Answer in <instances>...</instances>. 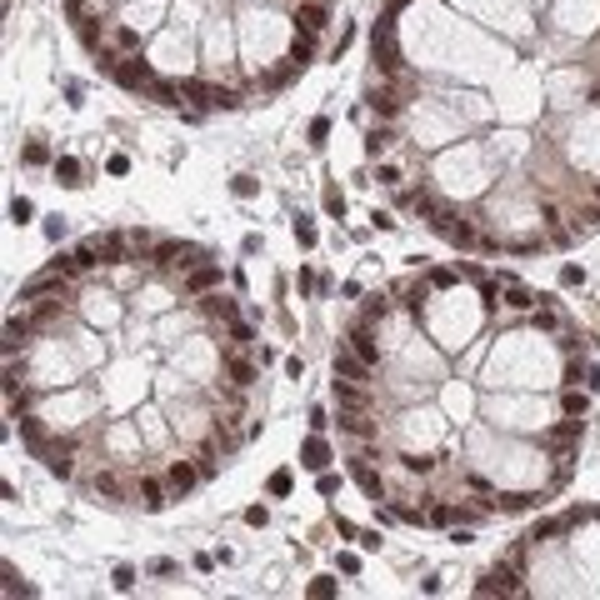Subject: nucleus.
I'll return each mask as SVG.
<instances>
[{
	"label": "nucleus",
	"instance_id": "obj_1",
	"mask_svg": "<svg viewBox=\"0 0 600 600\" xmlns=\"http://www.w3.org/2000/svg\"><path fill=\"white\" fill-rule=\"evenodd\" d=\"M431 230H435V235H445V241L456 245V250H470V245H480L476 225H470V221H460L456 210H445V205H440L435 216H431Z\"/></svg>",
	"mask_w": 600,
	"mask_h": 600
},
{
	"label": "nucleus",
	"instance_id": "obj_2",
	"mask_svg": "<svg viewBox=\"0 0 600 600\" xmlns=\"http://www.w3.org/2000/svg\"><path fill=\"white\" fill-rule=\"evenodd\" d=\"M185 95L200 105V111H241V91L230 85H200V80H185Z\"/></svg>",
	"mask_w": 600,
	"mask_h": 600
},
{
	"label": "nucleus",
	"instance_id": "obj_3",
	"mask_svg": "<svg viewBox=\"0 0 600 600\" xmlns=\"http://www.w3.org/2000/svg\"><path fill=\"white\" fill-rule=\"evenodd\" d=\"M200 261H205V250L190 245V241H156V250H150V265H180V270H190V265H200Z\"/></svg>",
	"mask_w": 600,
	"mask_h": 600
},
{
	"label": "nucleus",
	"instance_id": "obj_4",
	"mask_svg": "<svg viewBox=\"0 0 600 600\" xmlns=\"http://www.w3.org/2000/svg\"><path fill=\"white\" fill-rule=\"evenodd\" d=\"M476 595H525V585L516 581V570H510V565H490L476 581Z\"/></svg>",
	"mask_w": 600,
	"mask_h": 600
},
{
	"label": "nucleus",
	"instance_id": "obj_5",
	"mask_svg": "<svg viewBox=\"0 0 600 600\" xmlns=\"http://www.w3.org/2000/svg\"><path fill=\"white\" fill-rule=\"evenodd\" d=\"M115 80H120V85H131V91H140V85L150 91V85H156V71H150L135 50H125V55H120V66H115Z\"/></svg>",
	"mask_w": 600,
	"mask_h": 600
},
{
	"label": "nucleus",
	"instance_id": "obj_6",
	"mask_svg": "<svg viewBox=\"0 0 600 600\" xmlns=\"http://www.w3.org/2000/svg\"><path fill=\"white\" fill-rule=\"evenodd\" d=\"M40 460H46V470H50L55 480H71V476H75V440L46 445V456H40Z\"/></svg>",
	"mask_w": 600,
	"mask_h": 600
},
{
	"label": "nucleus",
	"instance_id": "obj_7",
	"mask_svg": "<svg viewBox=\"0 0 600 600\" xmlns=\"http://www.w3.org/2000/svg\"><path fill=\"white\" fill-rule=\"evenodd\" d=\"M180 285H185V295H196V300H200V295H210V290H221V265H210V261L190 265Z\"/></svg>",
	"mask_w": 600,
	"mask_h": 600
},
{
	"label": "nucleus",
	"instance_id": "obj_8",
	"mask_svg": "<svg viewBox=\"0 0 600 600\" xmlns=\"http://www.w3.org/2000/svg\"><path fill=\"white\" fill-rule=\"evenodd\" d=\"M225 371H230V385H235V391H245V385L261 380V366H255V360H245L241 346H225Z\"/></svg>",
	"mask_w": 600,
	"mask_h": 600
},
{
	"label": "nucleus",
	"instance_id": "obj_9",
	"mask_svg": "<svg viewBox=\"0 0 600 600\" xmlns=\"http://www.w3.org/2000/svg\"><path fill=\"white\" fill-rule=\"evenodd\" d=\"M135 496H140V510H145V516H160V510L170 505V485H165V480H156V476H140Z\"/></svg>",
	"mask_w": 600,
	"mask_h": 600
},
{
	"label": "nucleus",
	"instance_id": "obj_10",
	"mask_svg": "<svg viewBox=\"0 0 600 600\" xmlns=\"http://www.w3.org/2000/svg\"><path fill=\"white\" fill-rule=\"evenodd\" d=\"M326 26H330V10H326V0H300V6H295V30L320 35Z\"/></svg>",
	"mask_w": 600,
	"mask_h": 600
},
{
	"label": "nucleus",
	"instance_id": "obj_11",
	"mask_svg": "<svg viewBox=\"0 0 600 600\" xmlns=\"http://www.w3.org/2000/svg\"><path fill=\"white\" fill-rule=\"evenodd\" d=\"M335 405H340V411H371L375 395H371L360 380H340V375H335Z\"/></svg>",
	"mask_w": 600,
	"mask_h": 600
},
{
	"label": "nucleus",
	"instance_id": "obj_12",
	"mask_svg": "<svg viewBox=\"0 0 600 600\" xmlns=\"http://www.w3.org/2000/svg\"><path fill=\"white\" fill-rule=\"evenodd\" d=\"M350 350L360 360H371V366H380V340L371 330V320H355V326H350Z\"/></svg>",
	"mask_w": 600,
	"mask_h": 600
},
{
	"label": "nucleus",
	"instance_id": "obj_13",
	"mask_svg": "<svg viewBox=\"0 0 600 600\" xmlns=\"http://www.w3.org/2000/svg\"><path fill=\"white\" fill-rule=\"evenodd\" d=\"M375 66H380V75L400 71V50L391 46V20H380V30H375Z\"/></svg>",
	"mask_w": 600,
	"mask_h": 600
},
{
	"label": "nucleus",
	"instance_id": "obj_14",
	"mask_svg": "<svg viewBox=\"0 0 600 600\" xmlns=\"http://www.w3.org/2000/svg\"><path fill=\"white\" fill-rule=\"evenodd\" d=\"M340 435H350V440H371V435H380V425L371 420V411H340Z\"/></svg>",
	"mask_w": 600,
	"mask_h": 600
},
{
	"label": "nucleus",
	"instance_id": "obj_15",
	"mask_svg": "<svg viewBox=\"0 0 600 600\" xmlns=\"http://www.w3.org/2000/svg\"><path fill=\"white\" fill-rule=\"evenodd\" d=\"M371 371H375V366H371V360H360L350 346H346V350H335V375H340V380H360V385H366Z\"/></svg>",
	"mask_w": 600,
	"mask_h": 600
},
{
	"label": "nucleus",
	"instance_id": "obj_16",
	"mask_svg": "<svg viewBox=\"0 0 600 600\" xmlns=\"http://www.w3.org/2000/svg\"><path fill=\"white\" fill-rule=\"evenodd\" d=\"M196 480H200V465H190V460H176V465L165 470V485H170V496H176V500H180Z\"/></svg>",
	"mask_w": 600,
	"mask_h": 600
},
{
	"label": "nucleus",
	"instance_id": "obj_17",
	"mask_svg": "<svg viewBox=\"0 0 600 600\" xmlns=\"http://www.w3.org/2000/svg\"><path fill=\"white\" fill-rule=\"evenodd\" d=\"M300 465H306V470H326V465H330V445L320 440V431L300 445Z\"/></svg>",
	"mask_w": 600,
	"mask_h": 600
},
{
	"label": "nucleus",
	"instance_id": "obj_18",
	"mask_svg": "<svg viewBox=\"0 0 600 600\" xmlns=\"http://www.w3.org/2000/svg\"><path fill=\"white\" fill-rule=\"evenodd\" d=\"M125 245H131V235H95L100 265H120V261H125Z\"/></svg>",
	"mask_w": 600,
	"mask_h": 600
},
{
	"label": "nucleus",
	"instance_id": "obj_19",
	"mask_svg": "<svg viewBox=\"0 0 600 600\" xmlns=\"http://www.w3.org/2000/svg\"><path fill=\"white\" fill-rule=\"evenodd\" d=\"M30 330H35V320L10 315V320H6V355H15L20 346H26V340H30Z\"/></svg>",
	"mask_w": 600,
	"mask_h": 600
},
{
	"label": "nucleus",
	"instance_id": "obj_20",
	"mask_svg": "<svg viewBox=\"0 0 600 600\" xmlns=\"http://www.w3.org/2000/svg\"><path fill=\"white\" fill-rule=\"evenodd\" d=\"M200 310L230 326V320H235V300H230V295H221V290H210V295H200Z\"/></svg>",
	"mask_w": 600,
	"mask_h": 600
},
{
	"label": "nucleus",
	"instance_id": "obj_21",
	"mask_svg": "<svg viewBox=\"0 0 600 600\" xmlns=\"http://www.w3.org/2000/svg\"><path fill=\"white\" fill-rule=\"evenodd\" d=\"M400 105H405V100H400V95L391 91V85H380V91H371V111H375V115H385V120H391V115L400 111Z\"/></svg>",
	"mask_w": 600,
	"mask_h": 600
},
{
	"label": "nucleus",
	"instance_id": "obj_22",
	"mask_svg": "<svg viewBox=\"0 0 600 600\" xmlns=\"http://www.w3.org/2000/svg\"><path fill=\"white\" fill-rule=\"evenodd\" d=\"M535 505H541V496H521V490L516 496H496V510H505V516H525Z\"/></svg>",
	"mask_w": 600,
	"mask_h": 600
},
{
	"label": "nucleus",
	"instance_id": "obj_23",
	"mask_svg": "<svg viewBox=\"0 0 600 600\" xmlns=\"http://www.w3.org/2000/svg\"><path fill=\"white\" fill-rule=\"evenodd\" d=\"M221 456H225V450H221L216 440H210V445H200V450H196V465H200V480H210V476H216V470H221Z\"/></svg>",
	"mask_w": 600,
	"mask_h": 600
},
{
	"label": "nucleus",
	"instance_id": "obj_24",
	"mask_svg": "<svg viewBox=\"0 0 600 600\" xmlns=\"http://www.w3.org/2000/svg\"><path fill=\"white\" fill-rule=\"evenodd\" d=\"M150 95H156L160 105H180L185 100V80H156V85H150Z\"/></svg>",
	"mask_w": 600,
	"mask_h": 600
},
{
	"label": "nucleus",
	"instance_id": "obj_25",
	"mask_svg": "<svg viewBox=\"0 0 600 600\" xmlns=\"http://www.w3.org/2000/svg\"><path fill=\"white\" fill-rule=\"evenodd\" d=\"M310 55H315V35H306V30H295V40H290V60L300 71L310 66Z\"/></svg>",
	"mask_w": 600,
	"mask_h": 600
},
{
	"label": "nucleus",
	"instance_id": "obj_26",
	"mask_svg": "<svg viewBox=\"0 0 600 600\" xmlns=\"http://www.w3.org/2000/svg\"><path fill=\"white\" fill-rule=\"evenodd\" d=\"M561 411L585 420V411H590V395H585V391H575V385H565V395H561Z\"/></svg>",
	"mask_w": 600,
	"mask_h": 600
},
{
	"label": "nucleus",
	"instance_id": "obj_27",
	"mask_svg": "<svg viewBox=\"0 0 600 600\" xmlns=\"http://www.w3.org/2000/svg\"><path fill=\"white\" fill-rule=\"evenodd\" d=\"M55 180H60V185H71V190L85 185V180H80V160H75V156H60V160H55Z\"/></svg>",
	"mask_w": 600,
	"mask_h": 600
},
{
	"label": "nucleus",
	"instance_id": "obj_28",
	"mask_svg": "<svg viewBox=\"0 0 600 600\" xmlns=\"http://www.w3.org/2000/svg\"><path fill=\"white\" fill-rule=\"evenodd\" d=\"M530 320H535V330H561V310H555L550 300H541V306L530 310Z\"/></svg>",
	"mask_w": 600,
	"mask_h": 600
},
{
	"label": "nucleus",
	"instance_id": "obj_29",
	"mask_svg": "<svg viewBox=\"0 0 600 600\" xmlns=\"http://www.w3.org/2000/svg\"><path fill=\"white\" fill-rule=\"evenodd\" d=\"M91 485H95V496H105V500H125V490H120V480H115V470H100Z\"/></svg>",
	"mask_w": 600,
	"mask_h": 600
},
{
	"label": "nucleus",
	"instance_id": "obj_30",
	"mask_svg": "<svg viewBox=\"0 0 600 600\" xmlns=\"http://www.w3.org/2000/svg\"><path fill=\"white\" fill-rule=\"evenodd\" d=\"M425 521H431V525H456V505L431 496V505H425Z\"/></svg>",
	"mask_w": 600,
	"mask_h": 600
},
{
	"label": "nucleus",
	"instance_id": "obj_31",
	"mask_svg": "<svg viewBox=\"0 0 600 600\" xmlns=\"http://www.w3.org/2000/svg\"><path fill=\"white\" fill-rule=\"evenodd\" d=\"M391 140H395L391 125H375V131L366 135V156H385V150H391Z\"/></svg>",
	"mask_w": 600,
	"mask_h": 600
},
{
	"label": "nucleus",
	"instance_id": "obj_32",
	"mask_svg": "<svg viewBox=\"0 0 600 600\" xmlns=\"http://www.w3.org/2000/svg\"><path fill=\"white\" fill-rule=\"evenodd\" d=\"M385 315H391V300H385V295H371L366 310H360V320H371V326H375V320H385Z\"/></svg>",
	"mask_w": 600,
	"mask_h": 600
},
{
	"label": "nucleus",
	"instance_id": "obj_33",
	"mask_svg": "<svg viewBox=\"0 0 600 600\" xmlns=\"http://www.w3.org/2000/svg\"><path fill=\"white\" fill-rule=\"evenodd\" d=\"M0 575H6V595H35V585H26V581H20V575H15V565H6Z\"/></svg>",
	"mask_w": 600,
	"mask_h": 600
},
{
	"label": "nucleus",
	"instance_id": "obj_34",
	"mask_svg": "<svg viewBox=\"0 0 600 600\" xmlns=\"http://www.w3.org/2000/svg\"><path fill=\"white\" fill-rule=\"evenodd\" d=\"M230 346H255V326H245V320H230Z\"/></svg>",
	"mask_w": 600,
	"mask_h": 600
},
{
	"label": "nucleus",
	"instance_id": "obj_35",
	"mask_svg": "<svg viewBox=\"0 0 600 600\" xmlns=\"http://www.w3.org/2000/svg\"><path fill=\"white\" fill-rule=\"evenodd\" d=\"M400 465L411 470V476H431V470H435V460H431V456H400Z\"/></svg>",
	"mask_w": 600,
	"mask_h": 600
},
{
	"label": "nucleus",
	"instance_id": "obj_36",
	"mask_svg": "<svg viewBox=\"0 0 600 600\" xmlns=\"http://www.w3.org/2000/svg\"><path fill=\"white\" fill-rule=\"evenodd\" d=\"M30 216H35V205H30L26 196H15V200H10V221H15V225H26Z\"/></svg>",
	"mask_w": 600,
	"mask_h": 600
},
{
	"label": "nucleus",
	"instance_id": "obj_37",
	"mask_svg": "<svg viewBox=\"0 0 600 600\" xmlns=\"http://www.w3.org/2000/svg\"><path fill=\"white\" fill-rule=\"evenodd\" d=\"M26 165H50V150H46V140H30V145H26Z\"/></svg>",
	"mask_w": 600,
	"mask_h": 600
},
{
	"label": "nucleus",
	"instance_id": "obj_38",
	"mask_svg": "<svg viewBox=\"0 0 600 600\" xmlns=\"http://www.w3.org/2000/svg\"><path fill=\"white\" fill-rule=\"evenodd\" d=\"M335 590H340V585L330 581V575H315V581H310V595H315V600H330Z\"/></svg>",
	"mask_w": 600,
	"mask_h": 600
},
{
	"label": "nucleus",
	"instance_id": "obj_39",
	"mask_svg": "<svg viewBox=\"0 0 600 600\" xmlns=\"http://www.w3.org/2000/svg\"><path fill=\"white\" fill-rule=\"evenodd\" d=\"M391 516L405 521V525H420V521H425V510H415V505H391Z\"/></svg>",
	"mask_w": 600,
	"mask_h": 600
},
{
	"label": "nucleus",
	"instance_id": "obj_40",
	"mask_svg": "<svg viewBox=\"0 0 600 600\" xmlns=\"http://www.w3.org/2000/svg\"><path fill=\"white\" fill-rule=\"evenodd\" d=\"M565 525H570V521H541V525L530 530V541H545V535H561Z\"/></svg>",
	"mask_w": 600,
	"mask_h": 600
},
{
	"label": "nucleus",
	"instance_id": "obj_41",
	"mask_svg": "<svg viewBox=\"0 0 600 600\" xmlns=\"http://www.w3.org/2000/svg\"><path fill=\"white\" fill-rule=\"evenodd\" d=\"M290 470H275V476H270V496H290Z\"/></svg>",
	"mask_w": 600,
	"mask_h": 600
},
{
	"label": "nucleus",
	"instance_id": "obj_42",
	"mask_svg": "<svg viewBox=\"0 0 600 600\" xmlns=\"http://www.w3.org/2000/svg\"><path fill=\"white\" fill-rule=\"evenodd\" d=\"M326 135H330V120L315 115V120H310V145H326Z\"/></svg>",
	"mask_w": 600,
	"mask_h": 600
},
{
	"label": "nucleus",
	"instance_id": "obj_43",
	"mask_svg": "<svg viewBox=\"0 0 600 600\" xmlns=\"http://www.w3.org/2000/svg\"><path fill=\"white\" fill-rule=\"evenodd\" d=\"M115 46H120V50H135V46H140V35H135L131 26H120V30H115Z\"/></svg>",
	"mask_w": 600,
	"mask_h": 600
},
{
	"label": "nucleus",
	"instance_id": "obj_44",
	"mask_svg": "<svg viewBox=\"0 0 600 600\" xmlns=\"http://www.w3.org/2000/svg\"><path fill=\"white\" fill-rule=\"evenodd\" d=\"M295 241L310 250V245H315V225H310V221H295Z\"/></svg>",
	"mask_w": 600,
	"mask_h": 600
},
{
	"label": "nucleus",
	"instance_id": "obj_45",
	"mask_svg": "<svg viewBox=\"0 0 600 600\" xmlns=\"http://www.w3.org/2000/svg\"><path fill=\"white\" fill-rule=\"evenodd\" d=\"M115 590H135V570L131 565H115Z\"/></svg>",
	"mask_w": 600,
	"mask_h": 600
},
{
	"label": "nucleus",
	"instance_id": "obj_46",
	"mask_svg": "<svg viewBox=\"0 0 600 600\" xmlns=\"http://www.w3.org/2000/svg\"><path fill=\"white\" fill-rule=\"evenodd\" d=\"M230 190H235L241 200H250V196H255V180H250V176H235V180H230Z\"/></svg>",
	"mask_w": 600,
	"mask_h": 600
},
{
	"label": "nucleus",
	"instance_id": "obj_47",
	"mask_svg": "<svg viewBox=\"0 0 600 600\" xmlns=\"http://www.w3.org/2000/svg\"><path fill=\"white\" fill-rule=\"evenodd\" d=\"M431 285H435V290H445V285H456V270H445V265H440V270H431Z\"/></svg>",
	"mask_w": 600,
	"mask_h": 600
},
{
	"label": "nucleus",
	"instance_id": "obj_48",
	"mask_svg": "<svg viewBox=\"0 0 600 600\" xmlns=\"http://www.w3.org/2000/svg\"><path fill=\"white\" fill-rule=\"evenodd\" d=\"M575 221H581V230H590V225H600V205H585V210H581V216H575Z\"/></svg>",
	"mask_w": 600,
	"mask_h": 600
},
{
	"label": "nucleus",
	"instance_id": "obj_49",
	"mask_svg": "<svg viewBox=\"0 0 600 600\" xmlns=\"http://www.w3.org/2000/svg\"><path fill=\"white\" fill-rule=\"evenodd\" d=\"M326 210H330V216H346V200H340V190H326Z\"/></svg>",
	"mask_w": 600,
	"mask_h": 600
},
{
	"label": "nucleus",
	"instance_id": "obj_50",
	"mask_svg": "<svg viewBox=\"0 0 600 600\" xmlns=\"http://www.w3.org/2000/svg\"><path fill=\"white\" fill-rule=\"evenodd\" d=\"M581 281H585L581 265H565V270H561V285H581Z\"/></svg>",
	"mask_w": 600,
	"mask_h": 600
},
{
	"label": "nucleus",
	"instance_id": "obj_51",
	"mask_svg": "<svg viewBox=\"0 0 600 600\" xmlns=\"http://www.w3.org/2000/svg\"><path fill=\"white\" fill-rule=\"evenodd\" d=\"M265 521H270L265 505H250V510H245V525H265Z\"/></svg>",
	"mask_w": 600,
	"mask_h": 600
},
{
	"label": "nucleus",
	"instance_id": "obj_52",
	"mask_svg": "<svg viewBox=\"0 0 600 600\" xmlns=\"http://www.w3.org/2000/svg\"><path fill=\"white\" fill-rule=\"evenodd\" d=\"M355 541H360V550H380V530H360Z\"/></svg>",
	"mask_w": 600,
	"mask_h": 600
},
{
	"label": "nucleus",
	"instance_id": "obj_53",
	"mask_svg": "<svg viewBox=\"0 0 600 600\" xmlns=\"http://www.w3.org/2000/svg\"><path fill=\"white\" fill-rule=\"evenodd\" d=\"M285 375H290V380H300V375H306V360H300V355H290V360H285Z\"/></svg>",
	"mask_w": 600,
	"mask_h": 600
},
{
	"label": "nucleus",
	"instance_id": "obj_54",
	"mask_svg": "<svg viewBox=\"0 0 600 600\" xmlns=\"http://www.w3.org/2000/svg\"><path fill=\"white\" fill-rule=\"evenodd\" d=\"M105 170H111V176H125V170H131V160H125V156H111V160H105Z\"/></svg>",
	"mask_w": 600,
	"mask_h": 600
},
{
	"label": "nucleus",
	"instance_id": "obj_55",
	"mask_svg": "<svg viewBox=\"0 0 600 600\" xmlns=\"http://www.w3.org/2000/svg\"><path fill=\"white\" fill-rule=\"evenodd\" d=\"M150 575H176V561H165V555H160V561H150Z\"/></svg>",
	"mask_w": 600,
	"mask_h": 600
},
{
	"label": "nucleus",
	"instance_id": "obj_56",
	"mask_svg": "<svg viewBox=\"0 0 600 600\" xmlns=\"http://www.w3.org/2000/svg\"><path fill=\"white\" fill-rule=\"evenodd\" d=\"M46 235H50V241H60V235H66V221L50 216V221H46Z\"/></svg>",
	"mask_w": 600,
	"mask_h": 600
},
{
	"label": "nucleus",
	"instance_id": "obj_57",
	"mask_svg": "<svg viewBox=\"0 0 600 600\" xmlns=\"http://www.w3.org/2000/svg\"><path fill=\"white\" fill-rule=\"evenodd\" d=\"M335 490H340V480H335V476H326V470H320V496H335Z\"/></svg>",
	"mask_w": 600,
	"mask_h": 600
},
{
	"label": "nucleus",
	"instance_id": "obj_58",
	"mask_svg": "<svg viewBox=\"0 0 600 600\" xmlns=\"http://www.w3.org/2000/svg\"><path fill=\"white\" fill-rule=\"evenodd\" d=\"M465 485H470V490H480V496H490V480H485V476H465Z\"/></svg>",
	"mask_w": 600,
	"mask_h": 600
},
{
	"label": "nucleus",
	"instance_id": "obj_59",
	"mask_svg": "<svg viewBox=\"0 0 600 600\" xmlns=\"http://www.w3.org/2000/svg\"><path fill=\"white\" fill-rule=\"evenodd\" d=\"M595 200H600V185H595Z\"/></svg>",
	"mask_w": 600,
	"mask_h": 600
},
{
	"label": "nucleus",
	"instance_id": "obj_60",
	"mask_svg": "<svg viewBox=\"0 0 600 600\" xmlns=\"http://www.w3.org/2000/svg\"><path fill=\"white\" fill-rule=\"evenodd\" d=\"M595 521H600V510H595Z\"/></svg>",
	"mask_w": 600,
	"mask_h": 600
},
{
	"label": "nucleus",
	"instance_id": "obj_61",
	"mask_svg": "<svg viewBox=\"0 0 600 600\" xmlns=\"http://www.w3.org/2000/svg\"><path fill=\"white\" fill-rule=\"evenodd\" d=\"M326 6H330V0H326Z\"/></svg>",
	"mask_w": 600,
	"mask_h": 600
}]
</instances>
